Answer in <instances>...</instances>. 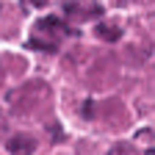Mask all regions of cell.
<instances>
[{
  "label": "cell",
  "instance_id": "6da1fadb",
  "mask_svg": "<svg viewBox=\"0 0 155 155\" xmlns=\"http://www.w3.org/2000/svg\"><path fill=\"white\" fill-rule=\"evenodd\" d=\"M64 14L75 22H83L89 17H103V6L94 3V0H69L64 6Z\"/></svg>",
  "mask_w": 155,
  "mask_h": 155
},
{
  "label": "cell",
  "instance_id": "7a4b0ae2",
  "mask_svg": "<svg viewBox=\"0 0 155 155\" xmlns=\"http://www.w3.org/2000/svg\"><path fill=\"white\" fill-rule=\"evenodd\" d=\"M8 152H33L36 150V141L33 139H22V136H14V139H8Z\"/></svg>",
  "mask_w": 155,
  "mask_h": 155
},
{
  "label": "cell",
  "instance_id": "3957f363",
  "mask_svg": "<svg viewBox=\"0 0 155 155\" xmlns=\"http://www.w3.org/2000/svg\"><path fill=\"white\" fill-rule=\"evenodd\" d=\"M94 33L100 36V39H105V42H116V39L122 36V28H108V25H103V22H100V25L94 28Z\"/></svg>",
  "mask_w": 155,
  "mask_h": 155
},
{
  "label": "cell",
  "instance_id": "277c9868",
  "mask_svg": "<svg viewBox=\"0 0 155 155\" xmlns=\"http://www.w3.org/2000/svg\"><path fill=\"white\" fill-rule=\"evenodd\" d=\"M83 116H94V103H83Z\"/></svg>",
  "mask_w": 155,
  "mask_h": 155
}]
</instances>
